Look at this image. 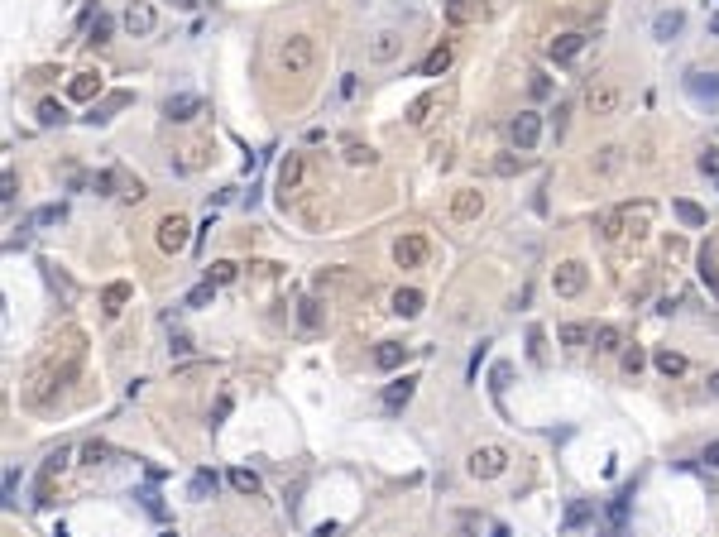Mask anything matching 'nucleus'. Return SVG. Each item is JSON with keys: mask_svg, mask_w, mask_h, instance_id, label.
<instances>
[{"mask_svg": "<svg viewBox=\"0 0 719 537\" xmlns=\"http://www.w3.org/2000/svg\"><path fill=\"white\" fill-rule=\"evenodd\" d=\"M273 63H278V72H288V77H307L312 63H317V44H312L307 34H288V39H278Z\"/></svg>", "mask_w": 719, "mask_h": 537, "instance_id": "obj_1", "label": "nucleus"}, {"mask_svg": "<svg viewBox=\"0 0 719 537\" xmlns=\"http://www.w3.org/2000/svg\"><path fill=\"white\" fill-rule=\"evenodd\" d=\"M585 106H590V115H618V106H623V82L618 77H595L590 91H585Z\"/></svg>", "mask_w": 719, "mask_h": 537, "instance_id": "obj_2", "label": "nucleus"}, {"mask_svg": "<svg viewBox=\"0 0 719 537\" xmlns=\"http://www.w3.org/2000/svg\"><path fill=\"white\" fill-rule=\"evenodd\" d=\"M475 480H494V475H504L508 470V456H504V446H475L470 451V465H465Z\"/></svg>", "mask_w": 719, "mask_h": 537, "instance_id": "obj_3", "label": "nucleus"}, {"mask_svg": "<svg viewBox=\"0 0 719 537\" xmlns=\"http://www.w3.org/2000/svg\"><path fill=\"white\" fill-rule=\"evenodd\" d=\"M187 231H192V226H187V216L173 212V216H163V221H159V235H154V240H159L163 254H178V250H187V245H192V235H187Z\"/></svg>", "mask_w": 719, "mask_h": 537, "instance_id": "obj_4", "label": "nucleus"}, {"mask_svg": "<svg viewBox=\"0 0 719 537\" xmlns=\"http://www.w3.org/2000/svg\"><path fill=\"white\" fill-rule=\"evenodd\" d=\"M508 134H513L518 154L537 149V139H542V115H537V110H518V115H513V125H508Z\"/></svg>", "mask_w": 719, "mask_h": 537, "instance_id": "obj_5", "label": "nucleus"}, {"mask_svg": "<svg viewBox=\"0 0 719 537\" xmlns=\"http://www.w3.org/2000/svg\"><path fill=\"white\" fill-rule=\"evenodd\" d=\"M399 53H403V34H399V29H379V34H374V44H370V53H365V58H370L374 67H389V63H394Z\"/></svg>", "mask_w": 719, "mask_h": 537, "instance_id": "obj_6", "label": "nucleus"}, {"mask_svg": "<svg viewBox=\"0 0 719 537\" xmlns=\"http://www.w3.org/2000/svg\"><path fill=\"white\" fill-rule=\"evenodd\" d=\"M557 297H581L585 293V264L581 259H566V264H557Z\"/></svg>", "mask_w": 719, "mask_h": 537, "instance_id": "obj_7", "label": "nucleus"}, {"mask_svg": "<svg viewBox=\"0 0 719 537\" xmlns=\"http://www.w3.org/2000/svg\"><path fill=\"white\" fill-rule=\"evenodd\" d=\"M163 115H168V120H197V115H202V96H197V91H173V96L163 101Z\"/></svg>", "mask_w": 719, "mask_h": 537, "instance_id": "obj_8", "label": "nucleus"}, {"mask_svg": "<svg viewBox=\"0 0 719 537\" xmlns=\"http://www.w3.org/2000/svg\"><path fill=\"white\" fill-rule=\"evenodd\" d=\"M302 173H307V159H302V154H288V159L278 163V197H283V202H288V192H297Z\"/></svg>", "mask_w": 719, "mask_h": 537, "instance_id": "obj_9", "label": "nucleus"}, {"mask_svg": "<svg viewBox=\"0 0 719 537\" xmlns=\"http://www.w3.org/2000/svg\"><path fill=\"white\" fill-rule=\"evenodd\" d=\"M154 25H159V15H154L149 0H134L130 10H125V29L130 34H154Z\"/></svg>", "mask_w": 719, "mask_h": 537, "instance_id": "obj_10", "label": "nucleus"}, {"mask_svg": "<svg viewBox=\"0 0 719 537\" xmlns=\"http://www.w3.org/2000/svg\"><path fill=\"white\" fill-rule=\"evenodd\" d=\"M394 259H399L403 268H417L427 259V240H422V235H403V240L394 245Z\"/></svg>", "mask_w": 719, "mask_h": 537, "instance_id": "obj_11", "label": "nucleus"}, {"mask_svg": "<svg viewBox=\"0 0 719 537\" xmlns=\"http://www.w3.org/2000/svg\"><path fill=\"white\" fill-rule=\"evenodd\" d=\"M686 91L695 101H719V72H691L686 77Z\"/></svg>", "mask_w": 719, "mask_h": 537, "instance_id": "obj_12", "label": "nucleus"}, {"mask_svg": "<svg viewBox=\"0 0 719 537\" xmlns=\"http://www.w3.org/2000/svg\"><path fill=\"white\" fill-rule=\"evenodd\" d=\"M413 394H417V379H413V375L394 379V384L384 389V408H389V413H399V408H403L408 399H413Z\"/></svg>", "mask_w": 719, "mask_h": 537, "instance_id": "obj_13", "label": "nucleus"}, {"mask_svg": "<svg viewBox=\"0 0 719 537\" xmlns=\"http://www.w3.org/2000/svg\"><path fill=\"white\" fill-rule=\"evenodd\" d=\"M67 96H72V101H96V96H101V77H96V72H77V77L67 82Z\"/></svg>", "mask_w": 719, "mask_h": 537, "instance_id": "obj_14", "label": "nucleus"}, {"mask_svg": "<svg viewBox=\"0 0 719 537\" xmlns=\"http://www.w3.org/2000/svg\"><path fill=\"white\" fill-rule=\"evenodd\" d=\"M479 212H484V197H479L475 188H465V192H460V197L451 202V216H455V221H475Z\"/></svg>", "mask_w": 719, "mask_h": 537, "instance_id": "obj_15", "label": "nucleus"}, {"mask_svg": "<svg viewBox=\"0 0 719 537\" xmlns=\"http://www.w3.org/2000/svg\"><path fill=\"white\" fill-rule=\"evenodd\" d=\"M581 48H585V34H561V39H552L547 53H552V63H571Z\"/></svg>", "mask_w": 719, "mask_h": 537, "instance_id": "obj_16", "label": "nucleus"}, {"mask_svg": "<svg viewBox=\"0 0 719 537\" xmlns=\"http://www.w3.org/2000/svg\"><path fill=\"white\" fill-rule=\"evenodd\" d=\"M681 25H686V15H681V10H662V15L652 20V39H662V44H666L671 34H681Z\"/></svg>", "mask_w": 719, "mask_h": 537, "instance_id": "obj_17", "label": "nucleus"}, {"mask_svg": "<svg viewBox=\"0 0 719 537\" xmlns=\"http://www.w3.org/2000/svg\"><path fill=\"white\" fill-rule=\"evenodd\" d=\"M618 168H623V149H618V144H604V149L595 154V173H600V178H614Z\"/></svg>", "mask_w": 719, "mask_h": 537, "instance_id": "obj_18", "label": "nucleus"}, {"mask_svg": "<svg viewBox=\"0 0 719 537\" xmlns=\"http://www.w3.org/2000/svg\"><path fill=\"white\" fill-rule=\"evenodd\" d=\"M446 67H451V44H441V48H432V53L422 58V67H417V72H422V77H441Z\"/></svg>", "mask_w": 719, "mask_h": 537, "instance_id": "obj_19", "label": "nucleus"}, {"mask_svg": "<svg viewBox=\"0 0 719 537\" xmlns=\"http://www.w3.org/2000/svg\"><path fill=\"white\" fill-rule=\"evenodd\" d=\"M403 355H408V346H399V341H384V346L374 350V365H379V370H399Z\"/></svg>", "mask_w": 719, "mask_h": 537, "instance_id": "obj_20", "label": "nucleus"}, {"mask_svg": "<svg viewBox=\"0 0 719 537\" xmlns=\"http://www.w3.org/2000/svg\"><path fill=\"white\" fill-rule=\"evenodd\" d=\"M394 312H399V317H417V312H422V293H417V288H399V293H394Z\"/></svg>", "mask_w": 719, "mask_h": 537, "instance_id": "obj_21", "label": "nucleus"}, {"mask_svg": "<svg viewBox=\"0 0 719 537\" xmlns=\"http://www.w3.org/2000/svg\"><path fill=\"white\" fill-rule=\"evenodd\" d=\"M671 212H676V221H681V226H695V231L705 226V212H700L695 202H686V197H676V202H671Z\"/></svg>", "mask_w": 719, "mask_h": 537, "instance_id": "obj_22", "label": "nucleus"}, {"mask_svg": "<svg viewBox=\"0 0 719 537\" xmlns=\"http://www.w3.org/2000/svg\"><path fill=\"white\" fill-rule=\"evenodd\" d=\"M187 494H192L197 504H202V499H212V494H216V475H212V470H197V475H192V484H187Z\"/></svg>", "mask_w": 719, "mask_h": 537, "instance_id": "obj_23", "label": "nucleus"}, {"mask_svg": "<svg viewBox=\"0 0 719 537\" xmlns=\"http://www.w3.org/2000/svg\"><path fill=\"white\" fill-rule=\"evenodd\" d=\"M595 518V504L590 499H576L571 509H566V518H561V528H581V523H590Z\"/></svg>", "mask_w": 719, "mask_h": 537, "instance_id": "obj_24", "label": "nucleus"}, {"mask_svg": "<svg viewBox=\"0 0 719 537\" xmlns=\"http://www.w3.org/2000/svg\"><path fill=\"white\" fill-rule=\"evenodd\" d=\"M125 101H130V91H115L110 101H101V106H91V115H86V120H91V125H101V120H110V110H120Z\"/></svg>", "mask_w": 719, "mask_h": 537, "instance_id": "obj_25", "label": "nucleus"}, {"mask_svg": "<svg viewBox=\"0 0 719 537\" xmlns=\"http://www.w3.org/2000/svg\"><path fill=\"white\" fill-rule=\"evenodd\" d=\"M58 221H67V207L63 202H48V207L34 212V226H58Z\"/></svg>", "mask_w": 719, "mask_h": 537, "instance_id": "obj_26", "label": "nucleus"}, {"mask_svg": "<svg viewBox=\"0 0 719 537\" xmlns=\"http://www.w3.org/2000/svg\"><path fill=\"white\" fill-rule=\"evenodd\" d=\"M657 370H662V375H686V355H676V350H657Z\"/></svg>", "mask_w": 719, "mask_h": 537, "instance_id": "obj_27", "label": "nucleus"}, {"mask_svg": "<svg viewBox=\"0 0 719 537\" xmlns=\"http://www.w3.org/2000/svg\"><path fill=\"white\" fill-rule=\"evenodd\" d=\"M231 278H235V264H231V259H216V264H207V283H216V288H221V283H231Z\"/></svg>", "mask_w": 719, "mask_h": 537, "instance_id": "obj_28", "label": "nucleus"}, {"mask_svg": "<svg viewBox=\"0 0 719 537\" xmlns=\"http://www.w3.org/2000/svg\"><path fill=\"white\" fill-rule=\"evenodd\" d=\"M297 322L307 326V331L321 322V302H317V297H302V307H297Z\"/></svg>", "mask_w": 719, "mask_h": 537, "instance_id": "obj_29", "label": "nucleus"}, {"mask_svg": "<svg viewBox=\"0 0 719 537\" xmlns=\"http://www.w3.org/2000/svg\"><path fill=\"white\" fill-rule=\"evenodd\" d=\"M700 278H705V283H710V293L719 297V273H715V254H710V250H700Z\"/></svg>", "mask_w": 719, "mask_h": 537, "instance_id": "obj_30", "label": "nucleus"}, {"mask_svg": "<svg viewBox=\"0 0 719 537\" xmlns=\"http://www.w3.org/2000/svg\"><path fill=\"white\" fill-rule=\"evenodd\" d=\"M63 120H67V110L58 101H39V125H63Z\"/></svg>", "mask_w": 719, "mask_h": 537, "instance_id": "obj_31", "label": "nucleus"}, {"mask_svg": "<svg viewBox=\"0 0 719 537\" xmlns=\"http://www.w3.org/2000/svg\"><path fill=\"white\" fill-rule=\"evenodd\" d=\"M590 341H595V350H618V331L614 326H595Z\"/></svg>", "mask_w": 719, "mask_h": 537, "instance_id": "obj_32", "label": "nucleus"}, {"mask_svg": "<svg viewBox=\"0 0 719 537\" xmlns=\"http://www.w3.org/2000/svg\"><path fill=\"white\" fill-rule=\"evenodd\" d=\"M67 456H72V446H58L53 456L44 460V484H48V480H53V475H58V470H63V465H67Z\"/></svg>", "mask_w": 719, "mask_h": 537, "instance_id": "obj_33", "label": "nucleus"}, {"mask_svg": "<svg viewBox=\"0 0 719 537\" xmlns=\"http://www.w3.org/2000/svg\"><path fill=\"white\" fill-rule=\"evenodd\" d=\"M212 297H216V283H197L187 293V307H212Z\"/></svg>", "mask_w": 719, "mask_h": 537, "instance_id": "obj_34", "label": "nucleus"}, {"mask_svg": "<svg viewBox=\"0 0 719 537\" xmlns=\"http://www.w3.org/2000/svg\"><path fill=\"white\" fill-rule=\"evenodd\" d=\"M231 484H235L240 494H254V489H259V475H254V470H231Z\"/></svg>", "mask_w": 719, "mask_h": 537, "instance_id": "obj_35", "label": "nucleus"}, {"mask_svg": "<svg viewBox=\"0 0 719 537\" xmlns=\"http://www.w3.org/2000/svg\"><path fill=\"white\" fill-rule=\"evenodd\" d=\"M432 106H436V96H417V101L408 106V120H413V125H422V120H427V110H432Z\"/></svg>", "mask_w": 719, "mask_h": 537, "instance_id": "obj_36", "label": "nucleus"}, {"mask_svg": "<svg viewBox=\"0 0 719 537\" xmlns=\"http://www.w3.org/2000/svg\"><path fill=\"white\" fill-rule=\"evenodd\" d=\"M125 297H130V288H125V283H110V288H106V312H110V317L120 312V302H125Z\"/></svg>", "mask_w": 719, "mask_h": 537, "instance_id": "obj_37", "label": "nucleus"}, {"mask_svg": "<svg viewBox=\"0 0 719 537\" xmlns=\"http://www.w3.org/2000/svg\"><path fill=\"white\" fill-rule=\"evenodd\" d=\"M346 163H355V168L360 163H374V149L370 144H346Z\"/></svg>", "mask_w": 719, "mask_h": 537, "instance_id": "obj_38", "label": "nucleus"}, {"mask_svg": "<svg viewBox=\"0 0 719 537\" xmlns=\"http://www.w3.org/2000/svg\"><path fill=\"white\" fill-rule=\"evenodd\" d=\"M168 355H173V360H187V355H192V341H187L183 331H173V341H168Z\"/></svg>", "mask_w": 719, "mask_h": 537, "instance_id": "obj_39", "label": "nucleus"}, {"mask_svg": "<svg viewBox=\"0 0 719 537\" xmlns=\"http://www.w3.org/2000/svg\"><path fill=\"white\" fill-rule=\"evenodd\" d=\"M561 341H566V346H585L590 326H561Z\"/></svg>", "mask_w": 719, "mask_h": 537, "instance_id": "obj_40", "label": "nucleus"}, {"mask_svg": "<svg viewBox=\"0 0 719 537\" xmlns=\"http://www.w3.org/2000/svg\"><path fill=\"white\" fill-rule=\"evenodd\" d=\"M528 355H533L537 365L547 360V346H542V326H533V331H528Z\"/></svg>", "mask_w": 719, "mask_h": 537, "instance_id": "obj_41", "label": "nucleus"}, {"mask_svg": "<svg viewBox=\"0 0 719 537\" xmlns=\"http://www.w3.org/2000/svg\"><path fill=\"white\" fill-rule=\"evenodd\" d=\"M700 173L719 183V149H705V154H700Z\"/></svg>", "mask_w": 719, "mask_h": 537, "instance_id": "obj_42", "label": "nucleus"}, {"mask_svg": "<svg viewBox=\"0 0 719 537\" xmlns=\"http://www.w3.org/2000/svg\"><path fill=\"white\" fill-rule=\"evenodd\" d=\"M82 456L91 460V465H101V460L110 456V446H106V441H86V446H82Z\"/></svg>", "mask_w": 719, "mask_h": 537, "instance_id": "obj_43", "label": "nucleus"}, {"mask_svg": "<svg viewBox=\"0 0 719 537\" xmlns=\"http://www.w3.org/2000/svg\"><path fill=\"white\" fill-rule=\"evenodd\" d=\"M489 379H494L489 389H494V394H504V384L513 379V365H508V360H504V365H494V375H489Z\"/></svg>", "mask_w": 719, "mask_h": 537, "instance_id": "obj_44", "label": "nucleus"}, {"mask_svg": "<svg viewBox=\"0 0 719 537\" xmlns=\"http://www.w3.org/2000/svg\"><path fill=\"white\" fill-rule=\"evenodd\" d=\"M15 494H20V465L5 470V504H15Z\"/></svg>", "mask_w": 719, "mask_h": 537, "instance_id": "obj_45", "label": "nucleus"}, {"mask_svg": "<svg viewBox=\"0 0 719 537\" xmlns=\"http://www.w3.org/2000/svg\"><path fill=\"white\" fill-rule=\"evenodd\" d=\"M226 418H231V394H221V399H216V408H212V427H221Z\"/></svg>", "mask_w": 719, "mask_h": 537, "instance_id": "obj_46", "label": "nucleus"}, {"mask_svg": "<svg viewBox=\"0 0 719 537\" xmlns=\"http://www.w3.org/2000/svg\"><path fill=\"white\" fill-rule=\"evenodd\" d=\"M523 168H528L523 154H518V159H499V163H494V173H504V178H508V173H523Z\"/></svg>", "mask_w": 719, "mask_h": 537, "instance_id": "obj_47", "label": "nucleus"}, {"mask_svg": "<svg viewBox=\"0 0 719 537\" xmlns=\"http://www.w3.org/2000/svg\"><path fill=\"white\" fill-rule=\"evenodd\" d=\"M623 370H628V375H638V370H642V350H638V346L623 350Z\"/></svg>", "mask_w": 719, "mask_h": 537, "instance_id": "obj_48", "label": "nucleus"}, {"mask_svg": "<svg viewBox=\"0 0 719 537\" xmlns=\"http://www.w3.org/2000/svg\"><path fill=\"white\" fill-rule=\"evenodd\" d=\"M106 34H110V20H106V15H96V25H91V44H106Z\"/></svg>", "mask_w": 719, "mask_h": 537, "instance_id": "obj_49", "label": "nucleus"}, {"mask_svg": "<svg viewBox=\"0 0 719 537\" xmlns=\"http://www.w3.org/2000/svg\"><path fill=\"white\" fill-rule=\"evenodd\" d=\"M139 499H144V509L154 513V518H163V504H159V494H154V489H144V494H139Z\"/></svg>", "mask_w": 719, "mask_h": 537, "instance_id": "obj_50", "label": "nucleus"}, {"mask_svg": "<svg viewBox=\"0 0 719 537\" xmlns=\"http://www.w3.org/2000/svg\"><path fill=\"white\" fill-rule=\"evenodd\" d=\"M451 20H455V25L470 20V0H451Z\"/></svg>", "mask_w": 719, "mask_h": 537, "instance_id": "obj_51", "label": "nucleus"}, {"mask_svg": "<svg viewBox=\"0 0 719 537\" xmlns=\"http://www.w3.org/2000/svg\"><path fill=\"white\" fill-rule=\"evenodd\" d=\"M700 460H705V465H715V470H719V441H710V446H705V456H700Z\"/></svg>", "mask_w": 719, "mask_h": 537, "instance_id": "obj_52", "label": "nucleus"}, {"mask_svg": "<svg viewBox=\"0 0 719 537\" xmlns=\"http://www.w3.org/2000/svg\"><path fill=\"white\" fill-rule=\"evenodd\" d=\"M710 34H719V10H715V15H710Z\"/></svg>", "mask_w": 719, "mask_h": 537, "instance_id": "obj_53", "label": "nucleus"}, {"mask_svg": "<svg viewBox=\"0 0 719 537\" xmlns=\"http://www.w3.org/2000/svg\"><path fill=\"white\" fill-rule=\"evenodd\" d=\"M53 537H67V528H63V523H58V528H53Z\"/></svg>", "mask_w": 719, "mask_h": 537, "instance_id": "obj_54", "label": "nucleus"}, {"mask_svg": "<svg viewBox=\"0 0 719 537\" xmlns=\"http://www.w3.org/2000/svg\"><path fill=\"white\" fill-rule=\"evenodd\" d=\"M710 394H719V375H715V379H710Z\"/></svg>", "mask_w": 719, "mask_h": 537, "instance_id": "obj_55", "label": "nucleus"}, {"mask_svg": "<svg viewBox=\"0 0 719 537\" xmlns=\"http://www.w3.org/2000/svg\"><path fill=\"white\" fill-rule=\"evenodd\" d=\"M159 537H178V533H159Z\"/></svg>", "mask_w": 719, "mask_h": 537, "instance_id": "obj_56", "label": "nucleus"}]
</instances>
